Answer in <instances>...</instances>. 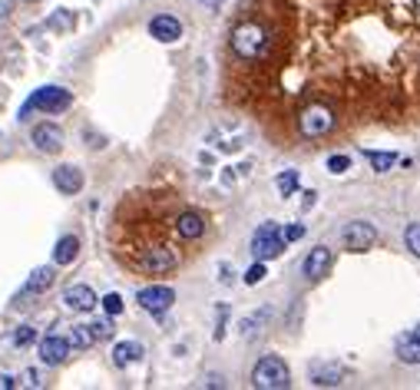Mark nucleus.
Listing matches in <instances>:
<instances>
[{"mask_svg": "<svg viewBox=\"0 0 420 390\" xmlns=\"http://www.w3.org/2000/svg\"><path fill=\"white\" fill-rule=\"evenodd\" d=\"M232 50L242 60H258L268 50V30L258 20H245L232 30Z\"/></svg>", "mask_w": 420, "mask_h": 390, "instance_id": "f257e3e1", "label": "nucleus"}, {"mask_svg": "<svg viewBox=\"0 0 420 390\" xmlns=\"http://www.w3.org/2000/svg\"><path fill=\"white\" fill-rule=\"evenodd\" d=\"M252 384H255L258 390H285L288 384H292V371H288V364L282 361V357H262V361L255 364V371H252Z\"/></svg>", "mask_w": 420, "mask_h": 390, "instance_id": "f03ea898", "label": "nucleus"}, {"mask_svg": "<svg viewBox=\"0 0 420 390\" xmlns=\"http://www.w3.org/2000/svg\"><path fill=\"white\" fill-rule=\"evenodd\" d=\"M331 129H334V113H331L324 103H314V106L302 109L298 133H302L304 139H321V136H328Z\"/></svg>", "mask_w": 420, "mask_h": 390, "instance_id": "7ed1b4c3", "label": "nucleus"}, {"mask_svg": "<svg viewBox=\"0 0 420 390\" xmlns=\"http://www.w3.org/2000/svg\"><path fill=\"white\" fill-rule=\"evenodd\" d=\"M70 103H73V93L63 90V86H40V90L27 100V106L20 109V116H27L30 109H43V113H63V109H70Z\"/></svg>", "mask_w": 420, "mask_h": 390, "instance_id": "20e7f679", "label": "nucleus"}, {"mask_svg": "<svg viewBox=\"0 0 420 390\" xmlns=\"http://www.w3.org/2000/svg\"><path fill=\"white\" fill-rule=\"evenodd\" d=\"M285 235L282 228L275 225V222H265V225L255 232V238H252V255H255L258 262H268V258H278V255L285 252Z\"/></svg>", "mask_w": 420, "mask_h": 390, "instance_id": "39448f33", "label": "nucleus"}, {"mask_svg": "<svg viewBox=\"0 0 420 390\" xmlns=\"http://www.w3.org/2000/svg\"><path fill=\"white\" fill-rule=\"evenodd\" d=\"M175 265H179V258H175V252L169 245H149L139 255V268L146 274H169Z\"/></svg>", "mask_w": 420, "mask_h": 390, "instance_id": "423d86ee", "label": "nucleus"}, {"mask_svg": "<svg viewBox=\"0 0 420 390\" xmlns=\"http://www.w3.org/2000/svg\"><path fill=\"white\" fill-rule=\"evenodd\" d=\"M341 238H344L347 252L361 255V252H371V248L377 245V228L371 225V222H347Z\"/></svg>", "mask_w": 420, "mask_h": 390, "instance_id": "0eeeda50", "label": "nucleus"}, {"mask_svg": "<svg viewBox=\"0 0 420 390\" xmlns=\"http://www.w3.org/2000/svg\"><path fill=\"white\" fill-rule=\"evenodd\" d=\"M136 301H139V308L149 311V314H165V311L173 308L175 291L165 288V284H153V288H143V291H139Z\"/></svg>", "mask_w": 420, "mask_h": 390, "instance_id": "6e6552de", "label": "nucleus"}, {"mask_svg": "<svg viewBox=\"0 0 420 390\" xmlns=\"http://www.w3.org/2000/svg\"><path fill=\"white\" fill-rule=\"evenodd\" d=\"M30 143L37 145L40 153L56 155L63 149V129L56 126V123H40V126H34V133H30Z\"/></svg>", "mask_w": 420, "mask_h": 390, "instance_id": "1a4fd4ad", "label": "nucleus"}, {"mask_svg": "<svg viewBox=\"0 0 420 390\" xmlns=\"http://www.w3.org/2000/svg\"><path fill=\"white\" fill-rule=\"evenodd\" d=\"M70 341L66 337H56V334H50V337H43L40 341V361L46 364V367H60V364L70 357Z\"/></svg>", "mask_w": 420, "mask_h": 390, "instance_id": "9d476101", "label": "nucleus"}, {"mask_svg": "<svg viewBox=\"0 0 420 390\" xmlns=\"http://www.w3.org/2000/svg\"><path fill=\"white\" fill-rule=\"evenodd\" d=\"M96 291L90 288V284H70V288L63 291V304L70 311H80V314H86V311L96 308Z\"/></svg>", "mask_w": 420, "mask_h": 390, "instance_id": "9b49d317", "label": "nucleus"}, {"mask_svg": "<svg viewBox=\"0 0 420 390\" xmlns=\"http://www.w3.org/2000/svg\"><path fill=\"white\" fill-rule=\"evenodd\" d=\"M149 36L159 40V43H175L179 36H183V24L169 14H159V17L149 20Z\"/></svg>", "mask_w": 420, "mask_h": 390, "instance_id": "f8f14e48", "label": "nucleus"}, {"mask_svg": "<svg viewBox=\"0 0 420 390\" xmlns=\"http://www.w3.org/2000/svg\"><path fill=\"white\" fill-rule=\"evenodd\" d=\"M175 232H179V238H185V242H195V238L205 235V215L195 212V209L179 212V218H175Z\"/></svg>", "mask_w": 420, "mask_h": 390, "instance_id": "ddd939ff", "label": "nucleus"}, {"mask_svg": "<svg viewBox=\"0 0 420 390\" xmlns=\"http://www.w3.org/2000/svg\"><path fill=\"white\" fill-rule=\"evenodd\" d=\"M328 268H331V248H324V245L311 248V255L304 258V278L308 282H321L328 274Z\"/></svg>", "mask_w": 420, "mask_h": 390, "instance_id": "4468645a", "label": "nucleus"}, {"mask_svg": "<svg viewBox=\"0 0 420 390\" xmlns=\"http://www.w3.org/2000/svg\"><path fill=\"white\" fill-rule=\"evenodd\" d=\"M53 185L63 195H76V192L83 189V173L76 169V165H56L53 169Z\"/></svg>", "mask_w": 420, "mask_h": 390, "instance_id": "2eb2a0df", "label": "nucleus"}, {"mask_svg": "<svg viewBox=\"0 0 420 390\" xmlns=\"http://www.w3.org/2000/svg\"><path fill=\"white\" fill-rule=\"evenodd\" d=\"M341 381H344V371L338 364H324V361L311 364V384L314 387H338Z\"/></svg>", "mask_w": 420, "mask_h": 390, "instance_id": "dca6fc26", "label": "nucleus"}, {"mask_svg": "<svg viewBox=\"0 0 420 390\" xmlns=\"http://www.w3.org/2000/svg\"><path fill=\"white\" fill-rule=\"evenodd\" d=\"M143 361V344H136V341H119L116 347H113V364L116 367H129V364Z\"/></svg>", "mask_w": 420, "mask_h": 390, "instance_id": "f3484780", "label": "nucleus"}, {"mask_svg": "<svg viewBox=\"0 0 420 390\" xmlns=\"http://www.w3.org/2000/svg\"><path fill=\"white\" fill-rule=\"evenodd\" d=\"M80 255V238L76 235H63L53 248V265H73Z\"/></svg>", "mask_w": 420, "mask_h": 390, "instance_id": "a211bd4d", "label": "nucleus"}, {"mask_svg": "<svg viewBox=\"0 0 420 390\" xmlns=\"http://www.w3.org/2000/svg\"><path fill=\"white\" fill-rule=\"evenodd\" d=\"M53 282H56V272L53 268H37V272L30 274L27 278V294H46V291L53 288Z\"/></svg>", "mask_w": 420, "mask_h": 390, "instance_id": "6ab92c4d", "label": "nucleus"}, {"mask_svg": "<svg viewBox=\"0 0 420 390\" xmlns=\"http://www.w3.org/2000/svg\"><path fill=\"white\" fill-rule=\"evenodd\" d=\"M394 351H397V357H401L404 364H420V341L414 334H401V337H397Z\"/></svg>", "mask_w": 420, "mask_h": 390, "instance_id": "aec40b11", "label": "nucleus"}, {"mask_svg": "<svg viewBox=\"0 0 420 390\" xmlns=\"http://www.w3.org/2000/svg\"><path fill=\"white\" fill-rule=\"evenodd\" d=\"M70 347H76V351H86V347L96 344V334H93L90 324H73V331H70Z\"/></svg>", "mask_w": 420, "mask_h": 390, "instance_id": "412c9836", "label": "nucleus"}, {"mask_svg": "<svg viewBox=\"0 0 420 390\" xmlns=\"http://www.w3.org/2000/svg\"><path fill=\"white\" fill-rule=\"evenodd\" d=\"M367 155V163L374 165V173H391L394 163H397V155L394 153H374V149H364Z\"/></svg>", "mask_w": 420, "mask_h": 390, "instance_id": "4be33fe9", "label": "nucleus"}, {"mask_svg": "<svg viewBox=\"0 0 420 390\" xmlns=\"http://www.w3.org/2000/svg\"><path fill=\"white\" fill-rule=\"evenodd\" d=\"M268 314H272V311H268V308H262L258 314H252V318H245V321H242V337H255L258 331H262V324L268 321Z\"/></svg>", "mask_w": 420, "mask_h": 390, "instance_id": "5701e85b", "label": "nucleus"}, {"mask_svg": "<svg viewBox=\"0 0 420 390\" xmlns=\"http://www.w3.org/2000/svg\"><path fill=\"white\" fill-rule=\"evenodd\" d=\"M275 185H278V192H282V195H294V189H298V169L282 173L278 179H275Z\"/></svg>", "mask_w": 420, "mask_h": 390, "instance_id": "b1692460", "label": "nucleus"}, {"mask_svg": "<svg viewBox=\"0 0 420 390\" xmlns=\"http://www.w3.org/2000/svg\"><path fill=\"white\" fill-rule=\"evenodd\" d=\"M34 341H37V331H34L30 324H20L17 331H14V344L17 347H30Z\"/></svg>", "mask_w": 420, "mask_h": 390, "instance_id": "393cba45", "label": "nucleus"}, {"mask_svg": "<svg viewBox=\"0 0 420 390\" xmlns=\"http://www.w3.org/2000/svg\"><path fill=\"white\" fill-rule=\"evenodd\" d=\"M100 304H103V311H106L110 318H116V314H123V298H119L116 291H110V294H106V298H103Z\"/></svg>", "mask_w": 420, "mask_h": 390, "instance_id": "a878e982", "label": "nucleus"}, {"mask_svg": "<svg viewBox=\"0 0 420 390\" xmlns=\"http://www.w3.org/2000/svg\"><path fill=\"white\" fill-rule=\"evenodd\" d=\"M404 242H407V248H411V252L420 258V222L407 225V232H404Z\"/></svg>", "mask_w": 420, "mask_h": 390, "instance_id": "bb28decb", "label": "nucleus"}, {"mask_svg": "<svg viewBox=\"0 0 420 390\" xmlns=\"http://www.w3.org/2000/svg\"><path fill=\"white\" fill-rule=\"evenodd\" d=\"M347 169H351V159H347V155H331V159H328V173L344 175Z\"/></svg>", "mask_w": 420, "mask_h": 390, "instance_id": "cd10ccee", "label": "nucleus"}, {"mask_svg": "<svg viewBox=\"0 0 420 390\" xmlns=\"http://www.w3.org/2000/svg\"><path fill=\"white\" fill-rule=\"evenodd\" d=\"M262 278H265V262H255V265H252V268L245 272V284H258Z\"/></svg>", "mask_w": 420, "mask_h": 390, "instance_id": "c85d7f7f", "label": "nucleus"}, {"mask_svg": "<svg viewBox=\"0 0 420 390\" xmlns=\"http://www.w3.org/2000/svg\"><path fill=\"white\" fill-rule=\"evenodd\" d=\"M93 327V334H96V341H106V337H113V321H96Z\"/></svg>", "mask_w": 420, "mask_h": 390, "instance_id": "c756f323", "label": "nucleus"}, {"mask_svg": "<svg viewBox=\"0 0 420 390\" xmlns=\"http://www.w3.org/2000/svg\"><path fill=\"white\" fill-rule=\"evenodd\" d=\"M20 384H24V387H43L40 371H24V374H20Z\"/></svg>", "mask_w": 420, "mask_h": 390, "instance_id": "7c9ffc66", "label": "nucleus"}, {"mask_svg": "<svg viewBox=\"0 0 420 390\" xmlns=\"http://www.w3.org/2000/svg\"><path fill=\"white\" fill-rule=\"evenodd\" d=\"M282 235H285V242H298V238H304V225H288Z\"/></svg>", "mask_w": 420, "mask_h": 390, "instance_id": "2f4dec72", "label": "nucleus"}, {"mask_svg": "<svg viewBox=\"0 0 420 390\" xmlns=\"http://www.w3.org/2000/svg\"><path fill=\"white\" fill-rule=\"evenodd\" d=\"M14 387H20L17 377H10V374H0V390H14Z\"/></svg>", "mask_w": 420, "mask_h": 390, "instance_id": "473e14b6", "label": "nucleus"}, {"mask_svg": "<svg viewBox=\"0 0 420 390\" xmlns=\"http://www.w3.org/2000/svg\"><path fill=\"white\" fill-rule=\"evenodd\" d=\"M199 4H219V0H199Z\"/></svg>", "mask_w": 420, "mask_h": 390, "instance_id": "72a5a7b5", "label": "nucleus"}, {"mask_svg": "<svg viewBox=\"0 0 420 390\" xmlns=\"http://www.w3.org/2000/svg\"><path fill=\"white\" fill-rule=\"evenodd\" d=\"M414 337H417V341H420V327H417V334H414Z\"/></svg>", "mask_w": 420, "mask_h": 390, "instance_id": "f704fd0d", "label": "nucleus"}, {"mask_svg": "<svg viewBox=\"0 0 420 390\" xmlns=\"http://www.w3.org/2000/svg\"><path fill=\"white\" fill-rule=\"evenodd\" d=\"M30 4H34V0H30Z\"/></svg>", "mask_w": 420, "mask_h": 390, "instance_id": "c9c22d12", "label": "nucleus"}]
</instances>
